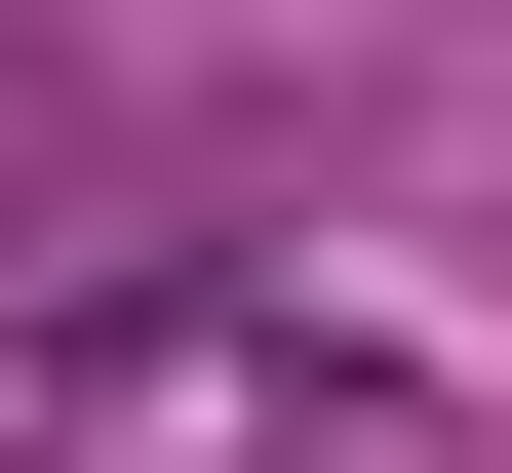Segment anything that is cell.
Returning <instances> with one entry per match:
<instances>
[{
    "label": "cell",
    "instance_id": "6da1fadb",
    "mask_svg": "<svg viewBox=\"0 0 512 473\" xmlns=\"http://www.w3.org/2000/svg\"><path fill=\"white\" fill-rule=\"evenodd\" d=\"M158 473H434V355H316V316H119Z\"/></svg>",
    "mask_w": 512,
    "mask_h": 473
}]
</instances>
